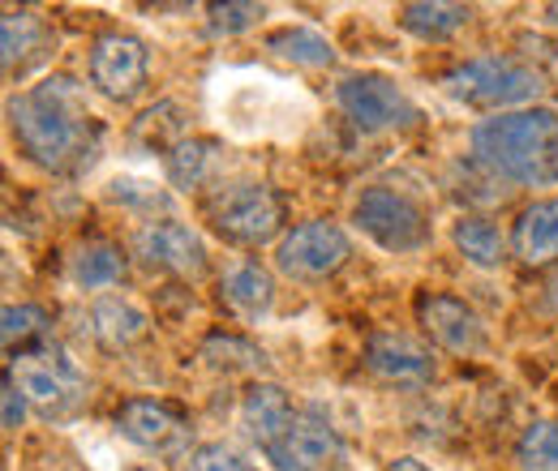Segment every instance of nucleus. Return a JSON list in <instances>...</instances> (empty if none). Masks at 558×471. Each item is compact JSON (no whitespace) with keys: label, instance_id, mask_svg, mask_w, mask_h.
<instances>
[{"label":"nucleus","instance_id":"obj_1","mask_svg":"<svg viewBox=\"0 0 558 471\" xmlns=\"http://www.w3.org/2000/svg\"><path fill=\"white\" fill-rule=\"evenodd\" d=\"M4 112L17 150L52 176L73 181L90 172L104 150V125L86 108V86L65 73L44 77L39 86L13 95Z\"/></svg>","mask_w":558,"mask_h":471},{"label":"nucleus","instance_id":"obj_2","mask_svg":"<svg viewBox=\"0 0 558 471\" xmlns=\"http://www.w3.org/2000/svg\"><path fill=\"white\" fill-rule=\"evenodd\" d=\"M241 429L276 471H344L349 450L318 407H296L288 391L258 382L241 399Z\"/></svg>","mask_w":558,"mask_h":471},{"label":"nucleus","instance_id":"obj_3","mask_svg":"<svg viewBox=\"0 0 558 471\" xmlns=\"http://www.w3.org/2000/svg\"><path fill=\"white\" fill-rule=\"evenodd\" d=\"M473 159L507 189H555L558 185V112L524 108L477 121L469 134Z\"/></svg>","mask_w":558,"mask_h":471},{"label":"nucleus","instance_id":"obj_4","mask_svg":"<svg viewBox=\"0 0 558 471\" xmlns=\"http://www.w3.org/2000/svg\"><path fill=\"white\" fill-rule=\"evenodd\" d=\"M442 95H451L456 103L464 108H477V112H489V116H502V112H524L533 108L550 82H546V69L524 65L520 57H473L464 65L447 69L442 73Z\"/></svg>","mask_w":558,"mask_h":471},{"label":"nucleus","instance_id":"obj_5","mask_svg":"<svg viewBox=\"0 0 558 471\" xmlns=\"http://www.w3.org/2000/svg\"><path fill=\"white\" fill-rule=\"evenodd\" d=\"M9 377L22 386V395L31 399V407L44 420H61L73 416L77 407L86 404V377L77 369L70 351L52 338H39L22 351H9Z\"/></svg>","mask_w":558,"mask_h":471},{"label":"nucleus","instance_id":"obj_6","mask_svg":"<svg viewBox=\"0 0 558 471\" xmlns=\"http://www.w3.org/2000/svg\"><path fill=\"white\" fill-rule=\"evenodd\" d=\"M283 219H288V206L271 185H228L207 198L210 232L241 249H258L276 240L283 232Z\"/></svg>","mask_w":558,"mask_h":471},{"label":"nucleus","instance_id":"obj_7","mask_svg":"<svg viewBox=\"0 0 558 471\" xmlns=\"http://www.w3.org/2000/svg\"><path fill=\"white\" fill-rule=\"evenodd\" d=\"M352 223L387 253H421L429 249V214L417 198L400 194V189H387V185H369L361 189V198L352 202Z\"/></svg>","mask_w":558,"mask_h":471},{"label":"nucleus","instance_id":"obj_8","mask_svg":"<svg viewBox=\"0 0 558 471\" xmlns=\"http://www.w3.org/2000/svg\"><path fill=\"white\" fill-rule=\"evenodd\" d=\"M336 103L361 134H396L413 129L421 121V108L383 73H349L336 82Z\"/></svg>","mask_w":558,"mask_h":471},{"label":"nucleus","instance_id":"obj_9","mask_svg":"<svg viewBox=\"0 0 558 471\" xmlns=\"http://www.w3.org/2000/svg\"><path fill=\"white\" fill-rule=\"evenodd\" d=\"M352 258V240L349 232L331 219H310V223H296L292 232H283L276 245V270L283 278H296V283H323L331 278L336 270H344Z\"/></svg>","mask_w":558,"mask_h":471},{"label":"nucleus","instance_id":"obj_10","mask_svg":"<svg viewBox=\"0 0 558 471\" xmlns=\"http://www.w3.org/2000/svg\"><path fill=\"white\" fill-rule=\"evenodd\" d=\"M117 433L155 459H177L185 463L198 446H194V424L185 411H177L163 399H130L117 411Z\"/></svg>","mask_w":558,"mask_h":471},{"label":"nucleus","instance_id":"obj_11","mask_svg":"<svg viewBox=\"0 0 558 471\" xmlns=\"http://www.w3.org/2000/svg\"><path fill=\"white\" fill-rule=\"evenodd\" d=\"M86 77L90 86L112 99V103H134L142 99L146 82H150V48L142 44L138 35H125V30H108L90 44V57H86Z\"/></svg>","mask_w":558,"mask_h":471},{"label":"nucleus","instance_id":"obj_12","mask_svg":"<svg viewBox=\"0 0 558 471\" xmlns=\"http://www.w3.org/2000/svg\"><path fill=\"white\" fill-rule=\"evenodd\" d=\"M130 258L150 274L198 278L207 270V245L181 219H146L130 240Z\"/></svg>","mask_w":558,"mask_h":471},{"label":"nucleus","instance_id":"obj_13","mask_svg":"<svg viewBox=\"0 0 558 471\" xmlns=\"http://www.w3.org/2000/svg\"><path fill=\"white\" fill-rule=\"evenodd\" d=\"M417 326L451 356H477L486 351V322L473 305L447 292H421L417 296Z\"/></svg>","mask_w":558,"mask_h":471},{"label":"nucleus","instance_id":"obj_14","mask_svg":"<svg viewBox=\"0 0 558 471\" xmlns=\"http://www.w3.org/2000/svg\"><path fill=\"white\" fill-rule=\"evenodd\" d=\"M365 369L387 386L421 391L438 377V356L417 338L396 335V331H374L365 338Z\"/></svg>","mask_w":558,"mask_h":471},{"label":"nucleus","instance_id":"obj_15","mask_svg":"<svg viewBox=\"0 0 558 471\" xmlns=\"http://www.w3.org/2000/svg\"><path fill=\"white\" fill-rule=\"evenodd\" d=\"M52 52V30L35 9H4L0 22V65L4 77H26L35 65H44Z\"/></svg>","mask_w":558,"mask_h":471},{"label":"nucleus","instance_id":"obj_16","mask_svg":"<svg viewBox=\"0 0 558 471\" xmlns=\"http://www.w3.org/2000/svg\"><path fill=\"white\" fill-rule=\"evenodd\" d=\"M219 300L236 318L258 322L276 305V274L263 267L258 258H236V262H228L223 274H219Z\"/></svg>","mask_w":558,"mask_h":471},{"label":"nucleus","instance_id":"obj_17","mask_svg":"<svg viewBox=\"0 0 558 471\" xmlns=\"http://www.w3.org/2000/svg\"><path fill=\"white\" fill-rule=\"evenodd\" d=\"M511 253L524 267H555L558 262V198L529 202L511 223Z\"/></svg>","mask_w":558,"mask_h":471},{"label":"nucleus","instance_id":"obj_18","mask_svg":"<svg viewBox=\"0 0 558 471\" xmlns=\"http://www.w3.org/2000/svg\"><path fill=\"white\" fill-rule=\"evenodd\" d=\"M82 322H86L82 331L95 338L104 351H125V347H134L146 335V313H142L138 305L121 300V296H99L86 309Z\"/></svg>","mask_w":558,"mask_h":471},{"label":"nucleus","instance_id":"obj_19","mask_svg":"<svg viewBox=\"0 0 558 471\" xmlns=\"http://www.w3.org/2000/svg\"><path fill=\"white\" fill-rule=\"evenodd\" d=\"M223 163V146L215 137H185L163 154L168 185L181 194H198L215 181V168Z\"/></svg>","mask_w":558,"mask_h":471},{"label":"nucleus","instance_id":"obj_20","mask_svg":"<svg viewBox=\"0 0 558 471\" xmlns=\"http://www.w3.org/2000/svg\"><path fill=\"white\" fill-rule=\"evenodd\" d=\"M469 22H473V9L469 4H447V0H417V4L400 9V26L413 39H425V44H447Z\"/></svg>","mask_w":558,"mask_h":471},{"label":"nucleus","instance_id":"obj_21","mask_svg":"<svg viewBox=\"0 0 558 471\" xmlns=\"http://www.w3.org/2000/svg\"><path fill=\"white\" fill-rule=\"evenodd\" d=\"M451 240H456V249H460L473 267H482V270H498L507 262V249H511V240L502 236V227H498L494 219H486V214H464V219L456 223Z\"/></svg>","mask_w":558,"mask_h":471},{"label":"nucleus","instance_id":"obj_22","mask_svg":"<svg viewBox=\"0 0 558 471\" xmlns=\"http://www.w3.org/2000/svg\"><path fill=\"white\" fill-rule=\"evenodd\" d=\"M198 360L210 373H263L267 369V351L254 338L232 335V331H215V335L203 338Z\"/></svg>","mask_w":558,"mask_h":471},{"label":"nucleus","instance_id":"obj_23","mask_svg":"<svg viewBox=\"0 0 558 471\" xmlns=\"http://www.w3.org/2000/svg\"><path fill=\"white\" fill-rule=\"evenodd\" d=\"M125 270H130L125 253H121L117 245H108V240H86V245L70 258V274L82 292L117 287V283L125 278Z\"/></svg>","mask_w":558,"mask_h":471},{"label":"nucleus","instance_id":"obj_24","mask_svg":"<svg viewBox=\"0 0 558 471\" xmlns=\"http://www.w3.org/2000/svg\"><path fill=\"white\" fill-rule=\"evenodd\" d=\"M267 52H276L279 61H292V65L305 69H323L336 61V48L327 35H318L314 26H283L267 35Z\"/></svg>","mask_w":558,"mask_h":471},{"label":"nucleus","instance_id":"obj_25","mask_svg":"<svg viewBox=\"0 0 558 471\" xmlns=\"http://www.w3.org/2000/svg\"><path fill=\"white\" fill-rule=\"evenodd\" d=\"M134 146L142 150H155V154H168L177 141H185V112H181V103H155V108H146L138 121H134Z\"/></svg>","mask_w":558,"mask_h":471},{"label":"nucleus","instance_id":"obj_26","mask_svg":"<svg viewBox=\"0 0 558 471\" xmlns=\"http://www.w3.org/2000/svg\"><path fill=\"white\" fill-rule=\"evenodd\" d=\"M520 471H558V420H533L515 442Z\"/></svg>","mask_w":558,"mask_h":471},{"label":"nucleus","instance_id":"obj_27","mask_svg":"<svg viewBox=\"0 0 558 471\" xmlns=\"http://www.w3.org/2000/svg\"><path fill=\"white\" fill-rule=\"evenodd\" d=\"M48 326H52L48 309H39V305H4L0 338H4V347H9V351H22V347H31V343L48 338Z\"/></svg>","mask_w":558,"mask_h":471},{"label":"nucleus","instance_id":"obj_28","mask_svg":"<svg viewBox=\"0 0 558 471\" xmlns=\"http://www.w3.org/2000/svg\"><path fill=\"white\" fill-rule=\"evenodd\" d=\"M263 17H267V9H263V4H245V0H232V4H210V9H207V35H210V39H232V35L254 30Z\"/></svg>","mask_w":558,"mask_h":471},{"label":"nucleus","instance_id":"obj_29","mask_svg":"<svg viewBox=\"0 0 558 471\" xmlns=\"http://www.w3.org/2000/svg\"><path fill=\"white\" fill-rule=\"evenodd\" d=\"M177 471H258L245 455H236L232 446H223V442H207V446H198L185 463Z\"/></svg>","mask_w":558,"mask_h":471},{"label":"nucleus","instance_id":"obj_30","mask_svg":"<svg viewBox=\"0 0 558 471\" xmlns=\"http://www.w3.org/2000/svg\"><path fill=\"white\" fill-rule=\"evenodd\" d=\"M112 198L121 206H142L150 219H155V210H159L163 219H168V210H172V198H168V194H155V189L142 185V181H117V185H112Z\"/></svg>","mask_w":558,"mask_h":471},{"label":"nucleus","instance_id":"obj_31","mask_svg":"<svg viewBox=\"0 0 558 471\" xmlns=\"http://www.w3.org/2000/svg\"><path fill=\"white\" fill-rule=\"evenodd\" d=\"M515 48H520V61H524V65H533V57H537V69L558 61V44L546 39V35H529V30H524V35H515Z\"/></svg>","mask_w":558,"mask_h":471},{"label":"nucleus","instance_id":"obj_32","mask_svg":"<svg viewBox=\"0 0 558 471\" xmlns=\"http://www.w3.org/2000/svg\"><path fill=\"white\" fill-rule=\"evenodd\" d=\"M26 404H31V399L22 395V386H17V382L9 377V369H4V416H0V420H4V429H9V433H13V429H22V420H26Z\"/></svg>","mask_w":558,"mask_h":471},{"label":"nucleus","instance_id":"obj_33","mask_svg":"<svg viewBox=\"0 0 558 471\" xmlns=\"http://www.w3.org/2000/svg\"><path fill=\"white\" fill-rule=\"evenodd\" d=\"M387 471H434L429 463H421V459H413V455H400V459H391L387 463Z\"/></svg>","mask_w":558,"mask_h":471},{"label":"nucleus","instance_id":"obj_34","mask_svg":"<svg viewBox=\"0 0 558 471\" xmlns=\"http://www.w3.org/2000/svg\"><path fill=\"white\" fill-rule=\"evenodd\" d=\"M546 309L558 313V274H550V283H546Z\"/></svg>","mask_w":558,"mask_h":471},{"label":"nucleus","instance_id":"obj_35","mask_svg":"<svg viewBox=\"0 0 558 471\" xmlns=\"http://www.w3.org/2000/svg\"><path fill=\"white\" fill-rule=\"evenodd\" d=\"M546 22H550V26H558V0H555V4H546Z\"/></svg>","mask_w":558,"mask_h":471}]
</instances>
